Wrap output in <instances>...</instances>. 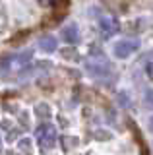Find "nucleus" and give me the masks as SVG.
<instances>
[{"mask_svg":"<svg viewBox=\"0 0 153 155\" xmlns=\"http://www.w3.org/2000/svg\"><path fill=\"white\" fill-rule=\"evenodd\" d=\"M35 138H37V142H39L41 149H50L52 145L56 143V128L50 122H45L37 128Z\"/></svg>","mask_w":153,"mask_h":155,"instance_id":"nucleus-1","label":"nucleus"},{"mask_svg":"<svg viewBox=\"0 0 153 155\" xmlns=\"http://www.w3.org/2000/svg\"><path fill=\"white\" fill-rule=\"evenodd\" d=\"M138 48H140V43L138 41H134V39H120V41H116L112 45V54L116 58H120V60H126Z\"/></svg>","mask_w":153,"mask_h":155,"instance_id":"nucleus-2","label":"nucleus"},{"mask_svg":"<svg viewBox=\"0 0 153 155\" xmlns=\"http://www.w3.org/2000/svg\"><path fill=\"white\" fill-rule=\"evenodd\" d=\"M99 29H101L103 37L109 39V37H112L114 33H118L120 23H118V19L112 18V16H103L101 19H99Z\"/></svg>","mask_w":153,"mask_h":155,"instance_id":"nucleus-3","label":"nucleus"},{"mask_svg":"<svg viewBox=\"0 0 153 155\" xmlns=\"http://www.w3.org/2000/svg\"><path fill=\"white\" fill-rule=\"evenodd\" d=\"M85 68H87V72L95 78H105L107 74H111V70H112L111 64H109L107 60H103V58L101 60H91Z\"/></svg>","mask_w":153,"mask_h":155,"instance_id":"nucleus-4","label":"nucleus"},{"mask_svg":"<svg viewBox=\"0 0 153 155\" xmlns=\"http://www.w3.org/2000/svg\"><path fill=\"white\" fill-rule=\"evenodd\" d=\"M60 37L64 43H68V45H76V43L80 41V29L76 23H66L64 27L60 29Z\"/></svg>","mask_w":153,"mask_h":155,"instance_id":"nucleus-5","label":"nucleus"},{"mask_svg":"<svg viewBox=\"0 0 153 155\" xmlns=\"http://www.w3.org/2000/svg\"><path fill=\"white\" fill-rule=\"evenodd\" d=\"M39 48L43 52H54L56 48H58V41L52 35H43L39 39Z\"/></svg>","mask_w":153,"mask_h":155,"instance_id":"nucleus-6","label":"nucleus"},{"mask_svg":"<svg viewBox=\"0 0 153 155\" xmlns=\"http://www.w3.org/2000/svg\"><path fill=\"white\" fill-rule=\"evenodd\" d=\"M12 64H14V54L4 56L2 60H0V74H6V72L12 68Z\"/></svg>","mask_w":153,"mask_h":155,"instance_id":"nucleus-7","label":"nucleus"},{"mask_svg":"<svg viewBox=\"0 0 153 155\" xmlns=\"http://www.w3.org/2000/svg\"><path fill=\"white\" fill-rule=\"evenodd\" d=\"M35 110H37V116H39V118H49L50 116V109H49V105H45V103H39L35 107Z\"/></svg>","mask_w":153,"mask_h":155,"instance_id":"nucleus-8","label":"nucleus"},{"mask_svg":"<svg viewBox=\"0 0 153 155\" xmlns=\"http://www.w3.org/2000/svg\"><path fill=\"white\" fill-rule=\"evenodd\" d=\"M18 147H20L21 151H31V140L29 138H21L20 143H18Z\"/></svg>","mask_w":153,"mask_h":155,"instance_id":"nucleus-9","label":"nucleus"},{"mask_svg":"<svg viewBox=\"0 0 153 155\" xmlns=\"http://www.w3.org/2000/svg\"><path fill=\"white\" fill-rule=\"evenodd\" d=\"M143 101H145V105L153 109V89H147L145 91V97H143Z\"/></svg>","mask_w":153,"mask_h":155,"instance_id":"nucleus-10","label":"nucleus"},{"mask_svg":"<svg viewBox=\"0 0 153 155\" xmlns=\"http://www.w3.org/2000/svg\"><path fill=\"white\" fill-rule=\"evenodd\" d=\"M64 149H70L74 147V145H78V138H64Z\"/></svg>","mask_w":153,"mask_h":155,"instance_id":"nucleus-11","label":"nucleus"},{"mask_svg":"<svg viewBox=\"0 0 153 155\" xmlns=\"http://www.w3.org/2000/svg\"><path fill=\"white\" fill-rule=\"evenodd\" d=\"M62 56H66V58H78V52H76V51H62Z\"/></svg>","mask_w":153,"mask_h":155,"instance_id":"nucleus-12","label":"nucleus"},{"mask_svg":"<svg viewBox=\"0 0 153 155\" xmlns=\"http://www.w3.org/2000/svg\"><path fill=\"white\" fill-rule=\"evenodd\" d=\"M124 95H126V93H120V97H118V101H120L122 105H128V103H130V97H124Z\"/></svg>","mask_w":153,"mask_h":155,"instance_id":"nucleus-13","label":"nucleus"},{"mask_svg":"<svg viewBox=\"0 0 153 155\" xmlns=\"http://www.w3.org/2000/svg\"><path fill=\"white\" fill-rule=\"evenodd\" d=\"M145 70H147V74H149V76H153V60L149 62V64H145Z\"/></svg>","mask_w":153,"mask_h":155,"instance_id":"nucleus-14","label":"nucleus"},{"mask_svg":"<svg viewBox=\"0 0 153 155\" xmlns=\"http://www.w3.org/2000/svg\"><path fill=\"white\" fill-rule=\"evenodd\" d=\"M149 130H151V132H153V116H151V118H149Z\"/></svg>","mask_w":153,"mask_h":155,"instance_id":"nucleus-15","label":"nucleus"}]
</instances>
